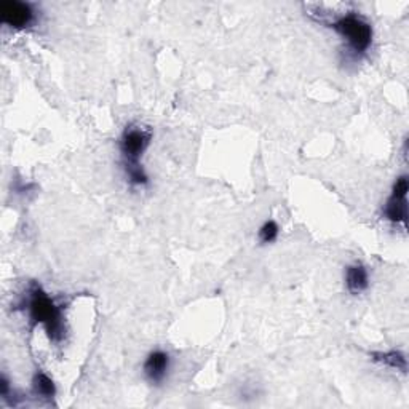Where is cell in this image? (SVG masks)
I'll return each mask as SVG.
<instances>
[{
	"instance_id": "obj_9",
	"label": "cell",
	"mask_w": 409,
	"mask_h": 409,
	"mask_svg": "<svg viewBox=\"0 0 409 409\" xmlns=\"http://www.w3.org/2000/svg\"><path fill=\"white\" fill-rule=\"evenodd\" d=\"M373 360L377 363L387 364V366L400 369V371H406V358L401 352L390 351V352H377L373 353Z\"/></svg>"
},
{
	"instance_id": "obj_10",
	"label": "cell",
	"mask_w": 409,
	"mask_h": 409,
	"mask_svg": "<svg viewBox=\"0 0 409 409\" xmlns=\"http://www.w3.org/2000/svg\"><path fill=\"white\" fill-rule=\"evenodd\" d=\"M278 225L277 223H274V221H267V223H264L263 228L259 229V240L263 241V243H272V241L277 240L278 236Z\"/></svg>"
},
{
	"instance_id": "obj_5",
	"label": "cell",
	"mask_w": 409,
	"mask_h": 409,
	"mask_svg": "<svg viewBox=\"0 0 409 409\" xmlns=\"http://www.w3.org/2000/svg\"><path fill=\"white\" fill-rule=\"evenodd\" d=\"M170 366L168 353L155 351L149 353L144 362V374L152 384H160L166 377V371Z\"/></svg>"
},
{
	"instance_id": "obj_3",
	"label": "cell",
	"mask_w": 409,
	"mask_h": 409,
	"mask_svg": "<svg viewBox=\"0 0 409 409\" xmlns=\"http://www.w3.org/2000/svg\"><path fill=\"white\" fill-rule=\"evenodd\" d=\"M151 131L141 126H126L120 137L123 166H137L141 155L151 144Z\"/></svg>"
},
{
	"instance_id": "obj_2",
	"label": "cell",
	"mask_w": 409,
	"mask_h": 409,
	"mask_svg": "<svg viewBox=\"0 0 409 409\" xmlns=\"http://www.w3.org/2000/svg\"><path fill=\"white\" fill-rule=\"evenodd\" d=\"M329 27H333L338 34H341L349 42V45L353 48V52L357 53L366 52L373 42L371 24L360 16V14H344V16L338 18L336 21H333Z\"/></svg>"
},
{
	"instance_id": "obj_11",
	"label": "cell",
	"mask_w": 409,
	"mask_h": 409,
	"mask_svg": "<svg viewBox=\"0 0 409 409\" xmlns=\"http://www.w3.org/2000/svg\"><path fill=\"white\" fill-rule=\"evenodd\" d=\"M408 190H409L408 177L406 176H401V177H398L397 182H395V186H393L392 195L393 197H398V199H406Z\"/></svg>"
},
{
	"instance_id": "obj_7",
	"label": "cell",
	"mask_w": 409,
	"mask_h": 409,
	"mask_svg": "<svg viewBox=\"0 0 409 409\" xmlns=\"http://www.w3.org/2000/svg\"><path fill=\"white\" fill-rule=\"evenodd\" d=\"M386 218L392 221L393 224H405L408 218V201L406 199H398V197H390L386 205Z\"/></svg>"
},
{
	"instance_id": "obj_1",
	"label": "cell",
	"mask_w": 409,
	"mask_h": 409,
	"mask_svg": "<svg viewBox=\"0 0 409 409\" xmlns=\"http://www.w3.org/2000/svg\"><path fill=\"white\" fill-rule=\"evenodd\" d=\"M27 310L29 317L32 323H42L47 329L48 338L52 341L59 342L63 339L64 327H63V317L61 310L58 305L53 302V299L43 291L41 285L34 283L29 289V300H27Z\"/></svg>"
},
{
	"instance_id": "obj_4",
	"label": "cell",
	"mask_w": 409,
	"mask_h": 409,
	"mask_svg": "<svg viewBox=\"0 0 409 409\" xmlns=\"http://www.w3.org/2000/svg\"><path fill=\"white\" fill-rule=\"evenodd\" d=\"M34 10L29 3L18 0L0 2V21L13 29H24L34 23Z\"/></svg>"
},
{
	"instance_id": "obj_8",
	"label": "cell",
	"mask_w": 409,
	"mask_h": 409,
	"mask_svg": "<svg viewBox=\"0 0 409 409\" xmlns=\"http://www.w3.org/2000/svg\"><path fill=\"white\" fill-rule=\"evenodd\" d=\"M32 386H34V392H36V395L47 398V400H52V398L56 395L55 382H53V379L50 376H47V374L43 371L36 373V376H34V381H32Z\"/></svg>"
},
{
	"instance_id": "obj_6",
	"label": "cell",
	"mask_w": 409,
	"mask_h": 409,
	"mask_svg": "<svg viewBox=\"0 0 409 409\" xmlns=\"http://www.w3.org/2000/svg\"><path fill=\"white\" fill-rule=\"evenodd\" d=\"M369 275L362 264L349 265L346 270V287L352 294H360L368 288Z\"/></svg>"
}]
</instances>
